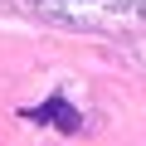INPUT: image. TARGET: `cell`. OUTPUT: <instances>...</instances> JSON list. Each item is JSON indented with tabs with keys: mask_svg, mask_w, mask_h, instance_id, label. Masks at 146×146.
Wrapping results in <instances>:
<instances>
[{
	"mask_svg": "<svg viewBox=\"0 0 146 146\" xmlns=\"http://www.w3.org/2000/svg\"><path fill=\"white\" fill-rule=\"evenodd\" d=\"M25 117H29V122H58L63 131H78V112H68V102H63L58 93H54V98H49L44 107H29Z\"/></svg>",
	"mask_w": 146,
	"mask_h": 146,
	"instance_id": "1",
	"label": "cell"
}]
</instances>
